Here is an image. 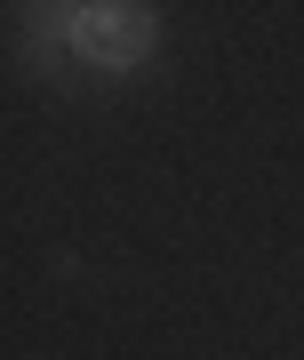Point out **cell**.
<instances>
[{
	"mask_svg": "<svg viewBox=\"0 0 304 360\" xmlns=\"http://www.w3.org/2000/svg\"><path fill=\"white\" fill-rule=\"evenodd\" d=\"M8 65L40 96H120L160 72V0H8Z\"/></svg>",
	"mask_w": 304,
	"mask_h": 360,
	"instance_id": "cell-1",
	"label": "cell"
}]
</instances>
